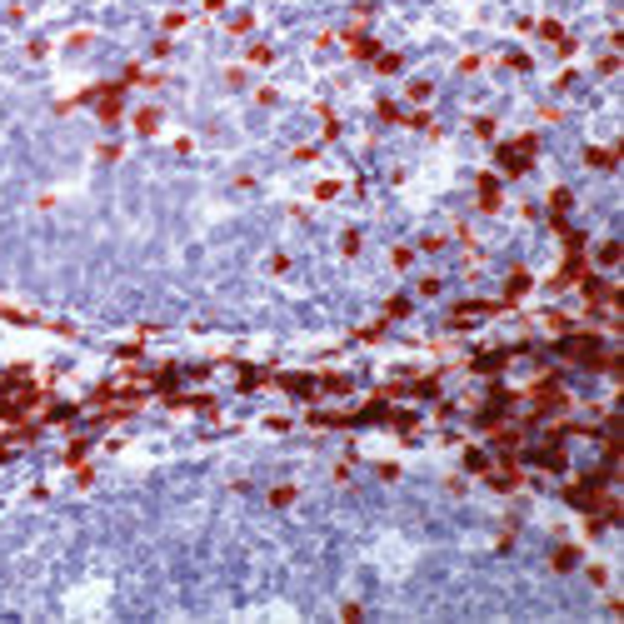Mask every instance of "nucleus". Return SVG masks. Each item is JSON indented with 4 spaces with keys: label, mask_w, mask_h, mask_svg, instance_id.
<instances>
[{
    "label": "nucleus",
    "mask_w": 624,
    "mask_h": 624,
    "mask_svg": "<svg viewBox=\"0 0 624 624\" xmlns=\"http://www.w3.org/2000/svg\"><path fill=\"white\" fill-rule=\"evenodd\" d=\"M480 200H485V210H494V205H499V185H494V175H485V180H480Z\"/></svg>",
    "instance_id": "obj_2"
},
{
    "label": "nucleus",
    "mask_w": 624,
    "mask_h": 624,
    "mask_svg": "<svg viewBox=\"0 0 624 624\" xmlns=\"http://www.w3.org/2000/svg\"><path fill=\"white\" fill-rule=\"evenodd\" d=\"M530 155H535V140H530V135L515 140V145H499V165L509 170V175H520V170L530 165Z\"/></svg>",
    "instance_id": "obj_1"
},
{
    "label": "nucleus",
    "mask_w": 624,
    "mask_h": 624,
    "mask_svg": "<svg viewBox=\"0 0 624 624\" xmlns=\"http://www.w3.org/2000/svg\"><path fill=\"white\" fill-rule=\"evenodd\" d=\"M135 125H140V130H155V125H160V116H155V110H140Z\"/></svg>",
    "instance_id": "obj_3"
}]
</instances>
